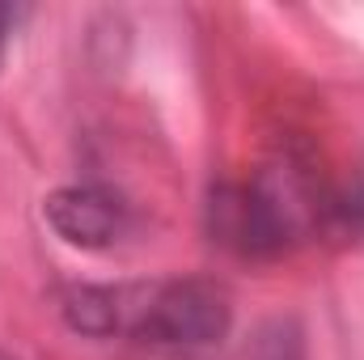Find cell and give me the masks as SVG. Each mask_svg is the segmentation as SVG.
<instances>
[{
    "instance_id": "cell-1",
    "label": "cell",
    "mask_w": 364,
    "mask_h": 360,
    "mask_svg": "<svg viewBox=\"0 0 364 360\" xmlns=\"http://www.w3.org/2000/svg\"><path fill=\"white\" fill-rule=\"evenodd\" d=\"M60 314L77 335L132 339L149 352L199 356L233 331V301L216 280H153V284H73Z\"/></svg>"
},
{
    "instance_id": "cell-2",
    "label": "cell",
    "mask_w": 364,
    "mask_h": 360,
    "mask_svg": "<svg viewBox=\"0 0 364 360\" xmlns=\"http://www.w3.org/2000/svg\"><path fill=\"white\" fill-rule=\"evenodd\" d=\"M335 182L284 157L250 179H225L208 195V233L237 259H279L326 238Z\"/></svg>"
},
{
    "instance_id": "cell-3",
    "label": "cell",
    "mask_w": 364,
    "mask_h": 360,
    "mask_svg": "<svg viewBox=\"0 0 364 360\" xmlns=\"http://www.w3.org/2000/svg\"><path fill=\"white\" fill-rule=\"evenodd\" d=\"M43 216H47L51 233L77 250H110L132 229L127 199L114 195L110 186H97V182L60 186L55 195H47Z\"/></svg>"
},
{
    "instance_id": "cell-4",
    "label": "cell",
    "mask_w": 364,
    "mask_h": 360,
    "mask_svg": "<svg viewBox=\"0 0 364 360\" xmlns=\"http://www.w3.org/2000/svg\"><path fill=\"white\" fill-rule=\"evenodd\" d=\"M242 360H305V344H301V331H296V322H267L255 339H250V348L242 352Z\"/></svg>"
},
{
    "instance_id": "cell-5",
    "label": "cell",
    "mask_w": 364,
    "mask_h": 360,
    "mask_svg": "<svg viewBox=\"0 0 364 360\" xmlns=\"http://www.w3.org/2000/svg\"><path fill=\"white\" fill-rule=\"evenodd\" d=\"M21 17H26V9H17V4H0V64H4V55H9L13 30L21 26Z\"/></svg>"
},
{
    "instance_id": "cell-6",
    "label": "cell",
    "mask_w": 364,
    "mask_h": 360,
    "mask_svg": "<svg viewBox=\"0 0 364 360\" xmlns=\"http://www.w3.org/2000/svg\"><path fill=\"white\" fill-rule=\"evenodd\" d=\"M0 360H9V356H4V352H0Z\"/></svg>"
}]
</instances>
